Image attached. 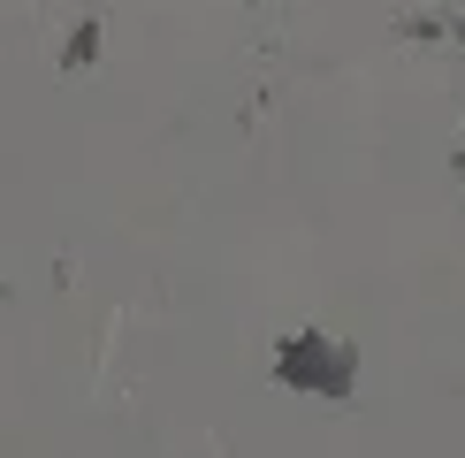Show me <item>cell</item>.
<instances>
[{"label":"cell","instance_id":"obj_2","mask_svg":"<svg viewBox=\"0 0 465 458\" xmlns=\"http://www.w3.org/2000/svg\"><path fill=\"white\" fill-rule=\"evenodd\" d=\"M92 54H100V24H76V38H69V54H62V62H69V69H84Z\"/></svg>","mask_w":465,"mask_h":458},{"label":"cell","instance_id":"obj_3","mask_svg":"<svg viewBox=\"0 0 465 458\" xmlns=\"http://www.w3.org/2000/svg\"><path fill=\"white\" fill-rule=\"evenodd\" d=\"M450 38H465V15H450Z\"/></svg>","mask_w":465,"mask_h":458},{"label":"cell","instance_id":"obj_1","mask_svg":"<svg viewBox=\"0 0 465 458\" xmlns=\"http://www.w3.org/2000/svg\"><path fill=\"white\" fill-rule=\"evenodd\" d=\"M275 382H290V390L305 397H328V405H351L359 390V352L343 336H321V329H298L275 344Z\"/></svg>","mask_w":465,"mask_h":458}]
</instances>
